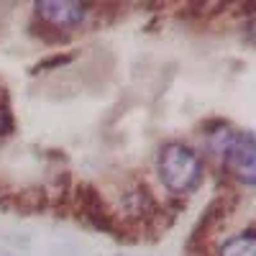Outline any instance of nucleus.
Listing matches in <instances>:
<instances>
[{
	"mask_svg": "<svg viewBox=\"0 0 256 256\" xmlns=\"http://www.w3.org/2000/svg\"><path fill=\"white\" fill-rule=\"evenodd\" d=\"M13 134V116L10 108H0V141Z\"/></svg>",
	"mask_w": 256,
	"mask_h": 256,
	"instance_id": "obj_6",
	"label": "nucleus"
},
{
	"mask_svg": "<svg viewBox=\"0 0 256 256\" xmlns=\"http://www.w3.org/2000/svg\"><path fill=\"white\" fill-rule=\"evenodd\" d=\"M77 205L82 210V216L84 220H90L98 230H105V233H118L116 228V218H113V212L108 210V205H105L102 195L92 187V184H80L77 187Z\"/></svg>",
	"mask_w": 256,
	"mask_h": 256,
	"instance_id": "obj_4",
	"label": "nucleus"
},
{
	"mask_svg": "<svg viewBox=\"0 0 256 256\" xmlns=\"http://www.w3.org/2000/svg\"><path fill=\"white\" fill-rule=\"evenodd\" d=\"M72 56H54V59H49V62H44V64H38L36 70H49V67H56V64H64V62H70Z\"/></svg>",
	"mask_w": 256,
	"mask_h": 256,
	"instance_id": "obj_7",
	"label": "nucleus"
},
{
	"mask_svg": "<svg viewBox=\"0 0 256 256\" xmlns=\"http://www.w3.org/2000/svg\"><path fill=\"white\" fill-rule=\"evenodd\" d=\"M156 174L172 195H190L200 187L205 164L192 146L182 141H169L156 154Z\"/></svg>",
	"mask_w": 256,
	"mask_h": 256,
	"instance_id": "obj_1",
	"label": "nucleus"
},
{
	"mask_svg": "<svg viewBox=\"0 0 256 256\" xmlns=\"http://www.w3.org/2000/svg\"><path fill=\"white\" fill-rule=\"evenodd\" d=\"M216 256H256V236H254V228L248 230H238L233 233L230 238H226L218 246Z\"/></svg>",
	"mask_w": 256,
	"mask_h": 256,
	"instance_id": "obj_5",
	"label": "nucleus"
},
{
	"mask_svg": "<svg viewBox=\"0 0 256 256\" xmlns=\"http://www.w3.org/2000/svg\"><path fill=\"white\" fill-rule=\"evenodd\" d=\"M34 8L36 16L54 31L77 28L90 16V8L84 3H74V0H38V3H34Z\"/></svg>",
	"mask_w": 256,
	"mask_h": 256,
	"instance_id": "obj_3",
	"label": "nucleus"
},
{
	"mask_svg": "<svg viewBox=\"0 0 256 256\" xmlns=\"http://www.w3.org/2000/svg\"><path fill=\"white\" fill-rule=\"evenodd\" d=\"M210 148L216 152L226 169L241 180L244 184L254 187L256 182V141L251 131H230L223 128L218 134H210Z\"/></svg>",
	"mask_w": 256,
	"mask_h": 256,
	"instance_id": "obj_2",
	"label": "nucleus"
}]
</instances>
